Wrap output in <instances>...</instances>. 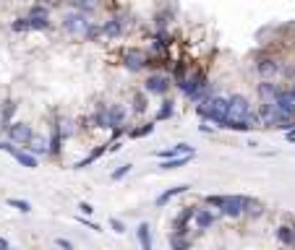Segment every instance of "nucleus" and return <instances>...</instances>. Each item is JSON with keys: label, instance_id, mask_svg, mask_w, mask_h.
I'll list each match as a JSON object with an SVG mask.
<instances>
[{"label": "nucleus", "instance_id": "27", "mask_svg": "<svg viewBox=\"0 0 295 250\" xmlns=\"http://www.w3.org/2000/svg\"><path fill=\"white\" fill-rule=\"evenodd\" d=\"M293 232H295V229L293 227H288V224H282V227H277V240H280V243L282 245H293Z\"/></svg>", "mask_w": 295, "mask_h": 250}, {"label": "nucleus", "instance_id": "17", "mask_svg": "<svg viewBox=\"0 0 295 250\" xmlns=\"http://www.w3.org/2000/svg\"><path fill=\"white\" fill-rule=\"evenodd\" d=\"M193 214H196V206H186L180 211L178 216L172 219V227H175V232H186V224L193 219Z\"/></svg>", "mask_w": 295, "mask_h": 250}, {"label": "nucleus", "instance_id": "8", "mask_svg": "<svg viewBox=\"0 0 295 250\" xmlns=\"http://www.w3.org/2000/svg\"><path fill=\"white\" fill-rule=\"evenodd\" d=\"M170 89V78L168 76H149L144 81V91L146 94H157V97H165Z\"/></svg>", "mask_w": 295, "mask_h": 250}, {"label": "nucleus", "instance_id": "40", "mask_svg": "<svg viewBox=\"0 0 295 250\" xmlns=\"http://www.w3.org/2000/svg\"><path fill=\"white\" fill-rule=\"evenodd\" d=\"M29 16H47V8H44V5H34L29 11Z\"/></svg>", "mask_w": 295, "mask_h": 250}, {"label": "nucleus", "instance_id": "28", "mask_svg": "<svg viewBox=\"0 0 295 250\" xmlns=\"http://www.w3.org/2000/svg\"><path fill=\"white\" fill-rule=\"evenodd\" d=\"M172 112H175V102L172 99H165L162 107L157 109V120H168V117H172Z\"/></svg>", "mask_w": 295, "mask_h": 250}, {"label": "nucleus", "instance_id": "19", "mask_svg": "<svg viewBox=\"0 0 295 250\" xmlns=\"http://www.w3.org/2000/svg\"><path fill=\"white\" fill-rule=\"evenodd\" d=\"M123 29H126L123 18H110V21L102 24V34H105V36H121Z\"/></svg>", "mask_w": 295, "mask_h": 250}, {"label": "nucleus", "instance_id": "15", "mask_svg": "<svg viewBox=\"0 0 295 250\" xmlns=\"http://www.w3.org/2000/svg\"><path fill=\"white\" fill-rule=\"evenodd\" d=\"M126 120V107L123 105H107V128H118Z\"/></svg>", "mask_w": 295, "mask_h": 250}, {"label": "nucleus", "instance_id": "5", "mask_svg": "<svg viewBox=\"0 0 295 250\" xmlns=\"http://www.w3.org/2000/svg\"><path fill=\"white\" fill-rule=\"evenodd\" d=\"M89 26H91V21L86 18V13H84V11H73V13H66V18H63V32L76 34V36H84Z\"/></svg>", "mask_w": 295, "mask_h": 250}, {"label": "nucleus", "instance_id": "14", "mask_svg": "<svg viewBox=\"0 0 295 250\" xmlns=\"http://www.w3.org/2000/svg\"><path fill=\"white\" fill-rule=\"evenodd\" d=\"M280 91H282V89L277 86V83H272V78H264V81L259 83V97H261V102H274Z\"/></svg>", "mask_w": 295, "mask_h": 250}, {"label": "nucleus", "instance_id": "16", "mask_svg": "<svg viewBox=\"0 0 295 250\" xmlns=\"http://www.w3.org/2000/svg\"><path fill=\"white\" fill-rule=\"evenodd\" d=\"M183 154H196V149L188 143H178V146H170V149H162V151H157V156L160 159H172V156H183Z\"/></svg>", "mask_w": 295, "mask_h": 250}, {"label": "nucleus", "instance_id": "42", "mask_svg": "<svg viewBox=\"0 0 295 250\" xmlns=\"http://www.w3.org/2000/svg\"><path fill=\"white\" fill-rule=\"evenodd\" d=\"M285 138H288L290 143H295V128H290V131H285Z\"/></svg>", "mask_w": 295, "mask_h": 250}, {"label": "nucleus", "instance_id": "33", "mask_svg": "<svg viewBox=\"0 0 295 250\" xmlns=\"http://www.w3.org/2000/svg\"><path fill=\"white\" fill-rule=\"evenodd\" d=\"M146 91H139V94H133V109H136V112H144V109H146Z\"/></svg>", "mask_w": 295, "mask_h": 250}, {"label": "nucleus", "instance_id": "23", "mask_svg": "<svg viewBox=\"0 0 295 250\" xmlns=\"http://www.w3.org/2000/svg\"><path fill=\"white\" fill-rule=\"evenodd\" d=\"M191 188V185H186V182H183V185H175V188H170V190H165L162 193V196L160 198H157V206H165V203H168L170 198H175V196H180V193H186Z\"/></svg>", "mask_w": 295, "mask_h": 250}, {"label": "nucleus", "instance_id": "18", "mask_svg": "<svg viewBox=\"0 0 295 250\" xmlns=\"http://www.w3.org/2000/svg\"><path fill=\"white\" fill-rule=\"evenodd\" d=\"M196 154H183V156H172V159H162V164H160V170H165V172H170V170H178V167H183V164H188L191 159Z\"/></svg>", "mask_w": 295, "mask_h": 250}, {"label": "nucleus", "instance_id": "29", "mask_svg": "<svg viewBox=\"0 0 295 250\" xmlns=\"http://www.w3.org/2000/svg\"><path fill=\"white\" fill-rule=\"evenodd\" d=\"M154 133V123H144L141 128H133V131H128L131 138H144V136H152Z\"/></svg>", "mask_w": 295, "mask_h": 250}, {"label": "nucleus", "instance_id": "31", "mask_svg": "<svg viewBox=\"0 0 295 250\" xmlns=\"http://www.w3.org/2000/svg\"><path fill=\"white\" fill-rule=\"evenodd\" d=\"M94 123H97V128H107V105H99V107H97Z\"/></svg>", "mask_w": 295, "mask_h": 250}, {"label": "nucleus", "instance_id": "2", "mask_svg": "<svg viewBox=\"0 0 295 250\" xmlns=\"http://www.w3.org/2000/svg\"><path fill=\"white\" fill-rule=\"evenodd\" d=\"M207 203L209 206L219 209L222 216H230V219H238L246 214V203H248V196H207Z\"/></svg>", "mask_w": 295, "mask_h": 250}, {"label": "nucleus", "instance_id": "4", "mask_svg": "<svg viewBox=\"0 0 295 250\" xmlns=\"http://www.w3.org/2000/svg\"><path fill=\"white\" fill-rule=\"evenodd\" d=\"M251 102H248V97L243 94H233L227 97V117L230 120H248L251 117Z\"/></svg>", "mask_w": 295, "mask_h": 250}, {"label": "nucleus", "instance_id": "13", "mask_svg": "<svg viewBox=\"0 0 295 250\" xmlns=\"http://www.w3.org/2000/svg\"><path fill=\"white\" fill-rule=\"evenodd\" d=\"M193 221H196L199 229H211V227L217 224V214H211V209H196Z\"/></svg>", "mask_w": 295, "mask_h": 250}, {"label": "nucleus", "instance_id": "45", "mask_svg": "<svg viewBox=\"0 0 295 250\" xmlns=\"http://www.w3.org/2000/svg\"><path fill=\"white\" fill-rule=\"evenodd\" d=\"M293 91H295V86H293Z\"/></svg>", "mask_w": 295, "mask_h": 250}, {"label": "nucleus", "instance_id": "10", "mask_svg": "<svg viewBox=\"0 0 295 250\" xmlns=\"http://www.w3.org/2000/svg\"><path fill=\"white\" fill-rule=\"evenodd\" d=\"M256 73H259L261 78H274L280 73V63L269 58V55H261L259 60H256Z\"/></svg>", "mask_w": 295, "mask_h": 250}, {"label": "nucleus", "instance_id": "39", "mask_svg": "<svg viewBox=\"0 0 295 250\" xmlns=\"http://www.w3.org/2000/svg\"><path fill=\"white\" fill-rule=\"evenodd\" d=\"M110 227H113L118 235H123V232H126V224H123L121 219H110Z\"/></svg>", "mask_w": 295, "mask_h": 250}, {"label": "nucleus", "instance_id": "30", "mask_svg": "<svg viewBox=\"0 0 295 250\" xmlns=\"http://www.w3.org/2000/svg\"><path fill=\"white\" fill-rule=\"evenodd\" d=\"M8 206H13L16 211H21V214H29V211H32V203L21 201V198H8Z\"/></svg>", "mask_w": 295, "mask_h": 250}, {"label": "nucleus", "instance_id": "41", "mask_svg": "<svg viewBox=\"0 0 295 250\" xmlns=\"http://www.w3.org/2000/svg\"><path fill=\"white\" fill-rule=\"evenodd\" d=\"M55 245H58V248H66V250L73 248V245H71V240H66V237H58V240H55Z\"/></svg>", "mask_w": 295, "mask_h": 250}, {"label": "nucleus", "instance_id": "36", "mask_svg": "<svg viewBox=\"0 0 295 250\" xmlns=\"http://www.w3.org/2000/svg\"><path fill=\"white\" fill-rule=\"evenodd\" d=\"M0 151H5V154H11V156H13L18 149H16V143L11 141V138H8V141H0Z\"/></svg>", "mask_w": 295, "mask_h": 250}, {"label": "nucleus", "instance_id": "20", "mask_svg": "<svg viewBox=\"0 0 295 250\" xmlns=\"http://www.w3.org/2000/svg\"><path fill=\"white\" fill-rule=\"evenodd\" d=\"M136 235H139V243H141V248L144 250H152V227H149V221H141L139 224V229H136Z\"/></svg>", "mask_w": 295, "mask_h": 250}, {"label": "nucleus", "instance_id": "11", "mask_svg": "<svg viewBox=\"0 0 295 250\" xmlns=\"http://www.w3.org/2000/svg\"><path fill=\"white\" fill-rule=\"evenodd\" d=\"M123 66H126L128 71H144L146 66H149V55L141 52V50H128Z\"/></svg>", "mask_w": 295, "mask_h": 250}, {"label": "nucleus", "instance_id": "35", "mask_svg": "<svg viewBox=\"0 0 295 250\" xmlns=\"http://www.w3.org/2000/svg\"><path fill=\"white\" fill-rule=\"evenodd\" d=\"M131 167H133V164H121V167H118V170H115L113 175H110V180H123L126 175L131 172Z\"/></svg>", "mask_w": 295, "mask_h": 250}, {"label": "nucleus", "instance_id": "3", "mask_svg": "<svg viewBox=\"0 0 295 250\" xmlns=\"http://www.w3.org/2000/svg\"><path fill=\"white\" fill-rule=\"evenodd\" d=\"M178 86H180V91L188 99H199L207 91V73L204 71H191L188 76L178 83Z\"/></svg>", "mask_w": 295, "mask_h": 250}, {"label": "nucleus", "instance_id": "7", "mask_svg": "<svg viewBox=\"0 0 295 250\" xmlns=\"http://www.w3.org/2000/svg\"><path fill=\"white\" fill-rule=\"evenodd\" d=\"M32 136H34V131H32V125H26V123H11L8 125V138H11L13 143H29L32 141Z\"/></svg>", "mask_w": 295, "mask_h": 250}, {"label": "nucleus", "instance_id": "38", "mask_svg": "<svg viewBox=\"0 0 295 250\" xmlns=\"http://www.w3.org/2000/svg\"><path fill=\"white\" fill-rule=\"evenodd\" d=\"M79 214H84V216L94 214V206H91V203H86V201H81V203H79Z\"/></svg>", "mask_w": 295, "mask_h": 250}, {"label": "nucleus", "instance_id": "24", "mask_svg": "<svg viewBox=\"0 0 295 250\" xmlns=\"http://www.w3.org/2000/svg\"><path fill=\"white\" fill-rule=\"evenodd\" d=\"M60 143H63V133H60L58 123H55V125H52V136H50V141H47L50 154H52V156H58V154H60Z\"/></svg>", "mask_w": 295, "mask_h": 250}, {"label": "nucleus", "instance_id": "25", "mask_svg": "<svg viewBox=\"0 0 295 250\" xmlns=\"http://www.w3.org/2000/svg\"><path fill=\"white\" fill-rule=\"evenodd\" d=\"M13 159L21 164V167H26V170H34V167H37V156L32 151H16Z\"/></svg>", "mask_w": 295, "mask_h": 250}, {"label": "nucleus", "instance_id": "26", "mask_svg": "<svg viewBox=\"0 0 295 250\" xmlns=\"http://www.w3.org/2000/svg\"><path fill=\"white\" fill-rule=\"evenodd\" d=\"M246 214H248V216H253V219L264 216V203H261V201H256V198H248V203H246Z\"/></svg>", "mask_w": 295, "mask_h": 250}, {"label": "nucleus", "instance_id": "9", "mask_svg": "<svg viewBox=\"0 0 295 250\" xmlns=\"http://www.w3.org/2000/svg\"><path fill=\"white\" fill-rule=\"evenodd\" d=\"M274 105H277V109L282 115L295 117V91L293 89H282L277 94V99H274Z\"/></svg>", "mask_w": 295, "mask_h": 250}, {"label": "nucleus", "instance_id": "6", "mask_svg": "<svg viewBox=\"0 0 295 250\" xmlns=\"http://www.w3.org/2000/svg\"><path fill=\"white\" fill-rule=\"evenodd\" d=\"M11 26L13 32H44L50 29V21L47 16H24V18H16Z\"/></svg>", "mask_w": 295, "mask_h": 250}, {"label": "nucleus", "instance_id": "12", "mask_svg": "<svg viewBox=\"0 0 295 250\" xmlns=\"http://www.w3.org/2000/svg\"><path fill=\"white\" fill-rule=\"evenodd\" d=\"M16 109H18L16 99H5L3 105H0V128H3V131H8V125L13 123V115H16Z\"/></svg>", "mask_w": 295, "mask_h": 250}, {"label": "nucleus", "instance_id": "34", "mask_svg": "<svg viewBox=\"0 0 295 250\" xmlns=\"http://www.w3.org/2000/svg\"><path fill=\"white\" fill-rule=\"evenodd\" d=\"M68 3L73 5V8H76V11H91V8H94V3H91V0H68Z\"/></svg>", "mask_w": 295, "mask_h": 250}, {"label": "nucleus", "instance_id": "37", "mask_svg": "<svg viewBox=\"0 0 295 250\" xmlns=\"http://www.w3.org/2000/svg\"><path fill=\"white\" fill-rule=\"evenodd\" d=\"M168 24H170V16H168V11H162L157 16V26H160V29H168Z\"/></svg>", "mask_w": 295, "mask_h": 250}, {"label": "nucleus", "instance_id": "44", "mask_svg": "<svg viewBox=\"0 0 295 250\" xmlns=\"http://www.w3.org/2000/svg\"><path fill=\"white\" fill-rule=\"evenodd\" d=\"M293 227H295V219H293Z\"/></svg>", "mask_w": 295, "mask_h": 250}, {"label": "nucleus", "instance_id": "32", "mask_svg": "<svg viewBox=\"0 0 295 250\" xmlns=\"http://www.w3.org/2000/svg\"><path fill=\"white\" fill-rule=\"evenodd\" d=\"M170 245H172V248H188V245H191V240H188V237H183V232H172Z\"/></svg>", "mask_w": 295, "mask_h": 250}, {"label": "nucleus", "instance_id": "43", "mask_svg": "<svg viewBox=\"0 0 295 250\" xmlns=\"http://www.w3.org/2000/svg\"><path fill=\"white\" fill-rule=\"evenodd\" d=\"M293 229H295V227H293ZM290 248H295V232H293V245H290Z\"/></svg>", "mask_w": 295, "mask_h": 250}, {"label": "nucleus", "instance_id": "22", "mask_svg": "<svg viewBox=\"0 0 295 250\" xmlns=\"http://www.w3.org/2000/svg\"><path fill=\"white\" fill-rule=\"evenodd\" d=\"M26 149H29L32 154H50V146H47V141H44L42 136H32V141L26 143Z\"/></svg>", "mask_w": 295, "mask_h": 250}, {"label": "nucleus", "instance_id": "21", "mask_svg": "<svg viewBox=\"0 0 295 250\" xmlns=\"http://www.w3.org/2000/svg\"><path fill=\"white\" fill-rule=\"evenodd\" d=\"M105 151H107V146H97V149L91 151L89 156H84V159H79L76 164H73V170H86V167H89V164H94V162L99 159V156L105 154Z\"/></svg>", "mask_w": 295, "mask_h": 250}, {"label": "nucleus", "instance_id": "1", "mask_svg": "<svg viewBox=\"0 0 295 250\" xmlns=\"http://www.w3.org/2000/svg\"><path fill=\"white\" fill-rule=\"evenodd\" d=\"M196 112L201 115V120H209V123H214L217 128H222V123L227 120V97L214 94V97L204 99L196 107Z\"/></svg>", "mask_w": 295, "mask_h": 250}]
</instances>
